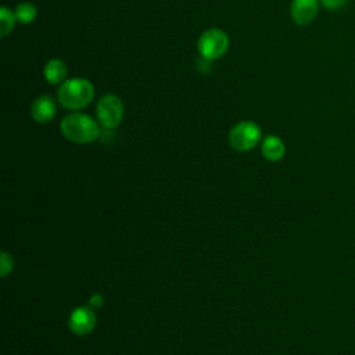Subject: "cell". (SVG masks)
I'll return each mask as SVG.
<instances>
[{
	"mask_svg": "<svg viewBox=\"0 0 355 355\" xmlns=\"http://www.w3.org/2000/svg\"><path fill=\"white\" fill-rule=\"evenodd\" d=\"M61 133L72 143H93L100 136V128L94 119L86 114L72 112L62 118L60 125Z\"/></svg>",
	"mask_w": 355,
	"mask_h": 355,
	"instance_id": "obj_1",
	"label": "cell"
},
{
	"mask_svg": "<svg viewBox=\"0 0 355 355\" xmlns=\"http://www.w3.org/2000/svg\"><path fill=\"white\" fill-rule=\"evenodd\" d=\"M94 97V86L85 78H73L61 83L57 98L67 110H82L87 107Z\"/></svg>",
	"mask_w": 355,
	"mask_h": 355,
	"instance_id": "obj_2",
	"label": "cell"
},
{
	"mask_svg": "<svg viewBox=\"0 0 355 355\" xmlns=\"http://www.w3.org/2000/svg\"><path fill=\"white\" fill-rule=\"evenodd\" d=\"M262 130L252 121H241L229 132V144L236 151H250L261 140Z\"/></svg>",
	"mask_w": 355,
	"mask_h": 355,
	"instance_id": "obj_3",
	"label": "cell"
},
{
	"mask_svg": "<svg viewBox=\"0 0 355 355\" xmlns=\"http://www.w3.org/2000/svg\"><path fill=\"white\" fill-rule=\"evenodd\" d=\"M227 47H229V37L226 32L218 28H211L204 31L198 37V43H197V49L201 57L209 61L222 57L227 51Z\"/></svg>",
	"mask_w": 355,
	"mask_h": 355,
	"instance_id": "obj_4",
	"label": "cell"
},
{
	"mask_svg": "<svg viewBox=\"0 0 355 355\" xmlns=\"http://www.w3.org/2000/svg\"><path fill=\"white\" fill-rule=\"evenodd\" d=\"M97 118L104 129L112 130L123 119L122 100L115 94H105L97 103Z\"/></svg>",
	"mask_w": 355,
	"mask_h": 355,
	"instance_id": "obj_5",
	"label": "cell"
},
{
	"mask_svg": "<svg viewBox=\"0 0 355 355\" xmlns=\"http://www.w3.org/2000/svg\"><path fill=\"white\" fill-rule=\"evenodd\" d=\"M97 318L93 309L87 306H79L75 308L68 319V327L69 330L76 336H86L93 331L96 327Z\"/></svg>",
	"mask_w": 355,
	"mask_h": 355,
	"instance_id": "obj_6",
	"label": "cell"
},
{
	"mask_svg": "<svg viewBox=\"0 0 355 355\" xmlns=\"http://www.w3.org/2000/svg\"><path fill=\"white\" fill-rule=\"evenodd\" d=\"M319 11V0H293L290 12L297 25L305 26L311 24Z\"/></svg>",
	"mask_w": 355,
	"mask_h": 355,
	"instance_id": "obj_7",
	"label": "cell"
},
{
	"mask_svg": "<svg viewBox=\"0 0 355 355\" xmlns=\"http://www.w3.org/2000/svg\"><path fill=\"white\" fill-rule=\"evenodd\" d=\"M57 107L51 96L42 94L36 97L31 105V115L37 123H47L55 115Z\"/></svg>",
	"mask_w": 355,
	"mask_h": 355,
	"instance_id": "obj_8",
	"label": "cell"
},
{
	"mask_svg": "<svg viewBox=\"0 0 355 355\" xmlns=\"http://www.w3.org/2000/svg\"><path fill=\"white\" fill-rule=\"evenodd\" d=\"M261 151H262V155L268 161L276 162V161L283 158V155L286 153V147H284V143L282 141L280 137H277V136H266L263 139V141H262Z\"/></svg>",
	"mask_w": 355,
	"mask_h": 355,
	"instance_id": "obj_9",
	"label": "cell"
},
{
	"mask_svg": "<svg viewBox=\"0 0 355 355\" xmlns=\"http://www.w3.org/2000/svg\"><path fill=\"white\" fill-rule=\"evenodd\" d=\"M68 68L67 64L60 60V58H53L50 60L43 69L44 73V79L50 83V85H58L61 82H65V76H67Z\"/></svg>",
	"mask_w": 355,
	"mask_h": 355,
	"instance_id": "obj_10",
	"label": "cell"
},
{
	"mask_svg": "<svg viewBox=\"0 0 355 355\" xmlns=\"http://www.w3.org/2000/svg\"><path fill=\"white\" fill-rule=\"evenodd\" d=\"M14 12H15V17H17L18 22H21L24 25H28L32 21H35V18L37 15V8L32 3L24 1V3H19L17 6Z\"/></svg>",
	"mask_w": 355,
	"mask_h": 355,
	"instance_id": "obj_11",
	"label": "cell"
},
{
	"mask_svg": "<svg viewBox=\"0 0 355 355\" xmlns=\"http://www.w3.org/2000/svg\"><path fill=\"white\" fill-rule=\"evenodd\" d=\"M15 22H17L15 12L11 11L8 7L3 6L0 8V35H1V37H6L11 33V31L15 26Z\"/></svg>",
	"mask_w": 355,
	"mask_h": 355,
	"instance_id": "obj_12",
	"label": "cell"
},
{
	"mask_svg": "<svg viewBox=\"0 0 355 355\" xmlns=\"http://www.w3.org/2000/svg\"><path fill=\"white\" fill-rule=\"evenodd\" d=\"M0 263H1V277H6L11 270H12V266H14V261H12V257L8 254V252H6V251H3L1 252V261H0Z\"/></svg>",
	"mask_w": 355,
	"mask_h": 355,
	"instance_id": "obj_13",
	"label": "cell"
},
{
	"mask_svg": "<svg viewBox=\"0 0 355 355\" xmlns=\"http://www.w3.org/2000/svg\"><path fill=\"white\" fill-rule=\"evenodd\" d=\"M322 3L323 7L329 8V10H337V8H341L343 6H345V3L348 0H319Z\"/></svg>",
	"mask_w": 355,
	"mask_h": 355,
	"instance_id": "obj_14",
	"label": "cell"
},
{
	"mask_svg": "<svg viewBox=\"0 0 355 355\" xmlns=\"http://www.w3.org/2000/svg\"><path fill=\"white\" fill-rule=\"evenodd\" d=\"M89 304L93 306V308H101L103 304H104V298L100 295V294H93L89 300Z\"/></svg>",
	"mask_w": 355,
	"mask_h": 355,
	"instance_id": "obj_15",
	"label": "cell"
}]
</instances>
